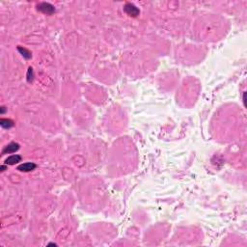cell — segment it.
<instances>
[{
  "label": "cell",
  "instance_id": "obj_1",
  "mask_svg": "<svg viewBox=\"0 0 247 247\" xmlns=\"http://www.w3.org/2000/svg\"><path fill=\"white\" fill-rule=\"evenodd\" d=\"M124 11L128 14L129 17H132V18L138 17L139 14H140L139 9L132 3H126L124 7Z\"/></svg>",
  "mask_w": 247,
  "mask_h": 247
},
{
  "label": "cell",
  "instance_id": "obj_2",
  "mask_svg": "<svg viewBox=\"0 0 247 247\" xmlns=\"http://www.w3.org/2000/svg\"><path fill=\"white\" fill-rule=\"evenodd\" d=\"M37 7H38V11H40V12H42V13H43V14H52L53 13H55V8H54V6H52L51 4L47 3V2L40 3Z\"/></svg>",
  "mask_w": 247,
  "mask_h": 247
},
{
  "label": "cell",
  "instance_id": "obj_3",
  "mask_svg": "<svg viewBox=\"0 0 247 247\" xmlns=\"http://www.w3.org/2000/svg\"><path fill=\"white\" fill-rule=\"evenodd\" d=\"M19 150H20V144H18L16 142H12V143L8 144L7 146L4 148V150L2 151V154H13V153H16Z\"/></svg>",
  "mask_w": 247,
  "mask_h": 247
},
{
  "label": "cell",
  "instance_id": "obj_4",
  "mask_svg": "<svg viewBox=\"0 0 247 247\" xmlns=\"http://www.w3.org/2000/svg\"><path fill=\"white\" fill-rule=\"evenodd\" d=\"M20 161H21V156L20 154H13V155L8 156L5 159V164L6 165H14Z\"/></svg>",
  "mask_w": 247,
  "mask_h": 247
},
{
  "label": "cell",
  "instance_id": "obj_5",
  "mask_svg": "<svg viewBox=\"0 0 247 247\" xmlns=\"http://www.w3.org/2000/svg\"><path fill=\"white\" fill-rule=\"evenodd\" d=\"M37 167V165L33 162H26L23 164H20V166H18V170L21 171V172H31L33 170H35Z\"/></svg>",
  "mask_w": 247,
  "mask_h": 247
},
{
  "label": "cell",
  "instance_id": "obj_6",
  "mask_svg": "<svg viewBox=\"0 0 247 247\" xmlns=\"http://www.w3.org/2000/svg\"><path fill=\"white\" fill-rule=\"evenodd\" d=\"M18 50L20 52V54L23 56V58H25L26 60H29V59H30V58L32 57V54H31V52L29 51L28 49L24 48L19 47V48H18Z\"/></svg>",
  "mask_w": 247,
  "mask_h": 247
},
{
  "label": "cell",
  "instance_id": "obj_7",
  "mask_svg": "<svg viewBox=\"0 0 247 247\" xmlns=\"http://www.w3.org/2000/svg\"><path fill=\"white\" fill-rule=\"evenodd\" d=\"M0 125L4 128H11L14 126V122L10 119H1L0 120Z\"/></svg>",
  "mask_w": 247,
  "mask_h": 247
},
{
  "label": "cell",
  "instance_id": "obj_8",
  "mask_svg": "<svg viewBox=\"0 0 247 247\" xmlns=\"http://www.w3.org/2000/svg\"><path fill=\"white\" fill-rule=\"evenodd\" d=\"M33 79H34V72H33V69L30 67L28 69V71H27V81L32 82Z\"/></svg>",
  "mask_w": 247,
  "mask_h": 247
},
{
  "label": "cell",
  "instance_id": "obj_9",
  "mask_svg": "<svg viewBox=\"0 0 247 247\" xmlns=\"http://www.w3.org/2000/svg\"><path fill=\"white\" fill-rule=\"evenodd\" d=\"M4 112H5V107L2 106V107H1V114H4Z\"/></svg>",
  "mask_w": 247,
  "mask_h": 247
},
{
  "label": "cell",
  "instance_id": "obj_10",
  "mask_svg": "<svg viewBox=\"0 0 247 247\" xmlns=\"http://www.w3.org/2000/svg\"><path fill=\"white\" fill-rule=\"evenodd\" d=\"M5 168H6V166H5V165H3V166L1 167V171H4V170H5Z\"/></svg>",
  "mask_w": 247,
  "mask_h": 247
}]
</instances>
